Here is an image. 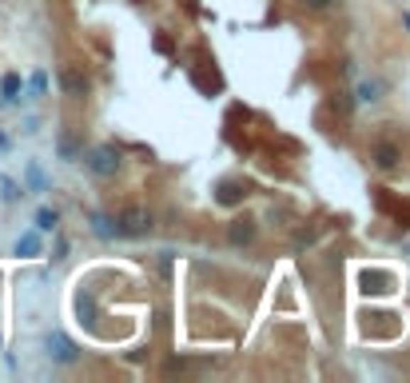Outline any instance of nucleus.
<instances>
[{"label": "nucleus", "mask_w": 410, "mask_h": 383, "mask_svg": "<svg viewBox=\"0 0 410 383\" xmlns=\"http://www.w3.org/2000/svg\"><path fill=\"white\" fill-rule=\"evenodd\" d=\"M151 232V212L148 208H128L116 220V236H148Z\"/></svg>", "instance_id": "obj_1"}, {"label": "nucleus", "mask_w": 410, "mask_h": 383, "mask_svg": "<svg viewBox=\"0 0 410 383\" xmlns=\"http://www.w3.org/2000/svg\"><path fill=\"white\" fill-rule=\"evenodd\" d=\"M88 172H96V176H116V172H120V152L108 148V144L92 148L88 152Z\"/></svg>", "instance_id": "obj_2"}, {"label": "nucleus", "mask_w": 410, "mask_h": 383, "mask_svg": "<svg viewBox=\"0 0 410 383\" xmlns=\"http://www.w3.org/2000/svg\"><path fill=\"white\" fill-rule=\"evenodd\" d=\"M60 88L68 92L72 100H84V96H88V76H84L76 64H68V68L60 72Z\"/></svg>", "instance_id": "obj_3"}, {"label": "nucleus", "mask_w": 410, "mask_h": 383, "mask_svg": "<svg viewBox=\"0 0 410 383\" xmlns=\"http://www.w3.org/2000/svg\"><path fill=\"white\" fill-rule=\"evenodd\" d=\"M370 160H374V168L390 172V168H399L402 152H399V144H390V140H379V144H374V148H370Z\"/></svg>", "instance_id": "obj_4"}, {"label": "nucleus", "mask_w": 410, "mask_h": 383, "mask_svg": "<svg viewBox=\"0 0 410 383\" xmlns=\"http://www.w3.org/2000/svg\"><path fill=\"white\" fill-rule=\"evenodd\" d=\"M48 355H52V360H60V363H72V360H76V347H72L68 335L52 332V335H48Z\"/></svg>", "instance_id": "obj_5"}, {"label": "nucleus", "mask_w": 410, "mask_h": 383, "mask_svg": "<svg viewBox=\"0 0 410 383\" xmlns=\"http://www.w3.org/2000/svg\"><path fill=\"white\" fill-rule=\"evenodd\" d=\"M251 240H255V228H251V220L231 224V243H251Z\"/></svg>", "instance_id": "obj_6"}, {"label": "nucleus", "mask_w": 410, "mask_h": 383, "mask_svg": "<svg viewBox=\"0 0 410 383\" xmlns=\"http://www.w3.org/2000/svg\"><path fill=\"white\" fill-rule=\"evenodd\" d=\"M41 252V240H36V232H24L21 240H16V256H36Z\"/></svg>", "instance_id": "obj_7"}, {"label": "nucleus", "mask_w": 410, "mask_h": 383, "mask_svg": "<svg viewBox=\"0 0 410 383\" xmlns=\"http://www.w3.org/2000/svg\"><path fill=\"white\" fill-rule=\"evenodd\" d=\"M56 224H60V216L52 212V208H41V212H36V228H41V232H56Z\"/></svg>", "instance_id": "obj_8"}, {"label": "nucleus", "mask_w": 410, "mask_h": 383, "mask_svg": "<svg viewBox=\"0 0 410 383\" xmlns=\"http://www.w3.org/2000/svg\"><path fill=\"white\" fill-rule=\"evenodd\" d=\"M92 232L104 236V240H112V236H116V224H112L108 216H92Z\"/></svg>", "instance_id": "obj_9"}, {"label": "nucleus", "mask_w": 410, "mask_h": 383, "mask_svg": "<svg viewBox=\"0 0 410 383\" xmlns=\"http://www.w3.org/2000/svg\"><path fill=\"white\" fill-rule=\"evenodd\" d=\"M0 88H4V100H16V96H21V76H4Z\"/></svg>", "instance_id": "obj_10"}, {"label": "nucleus", "mask_w": 410, "mask_h": 383, "mask_svg": "<svg viewBox=\"0 0 410 383\" xmlns=\"http://www.w3.org/2000/svg\"><path fill=\"white\" fill-rule=\"evenodd\" d=\"M359 100H379V84H362V88H359Z\"/></svg>", "instance_id": "obj_11"}, {"label": "nucleus", "mask_w": 410, "mask_h": 383, "mask_svg": "<svg viewBox=\"0 0 410 383\" xmlns=\"http://www.w3.org/2000/svg\"><path fill=\"white\" fill-rule=\"evenodd\" d=\"M0 188H4V200H16V196H21V192H16V184H12V180H0Z\"/></svg>", "instance_id": "obj_12"}, {"label": "nucleus", "mask_w": 410, "mask_h": 383, "mask_svg": "<svg viewBox=\"0 0 410 383\" xmlns=\"http://www.w3.org/2000/svg\"><path fill=\"white\" fill-rule=\"evenodd\" d=\"M307 9H315V12H323V9H330V0H303Z\"/></svg>", "instance_id": "obj_13"}, {"label": "nucleus", "mask_w": 410, "mask_h": 383, "mask_svg": "<svg viewBox=\"0 0 410 383\" xmlns=\"http://www.w3.org/2000/svg\"><path fill=\"white\" fill-rule=\"evenodd\" d=\"M406 28H410V12H406Z\"/></svg>", "instance_id": "obj_14"}]
</instances>
